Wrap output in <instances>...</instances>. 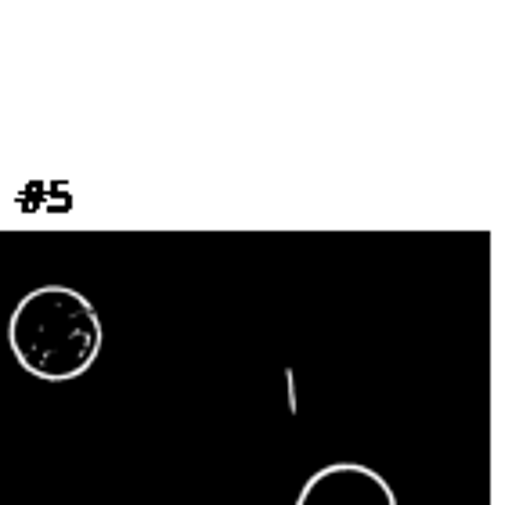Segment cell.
<instances>
[{
	"label": "cell",
	"instance_id": "7a4b0ae2",
	"mask_svg": "<svg viewBox=\"0 0 512 505\" xmlns=\"http://www.w3.org/2000/svg\"><path fill=\"white\" fill-rule=\"evenodd\" d=\"M293 505H397V495L365 462H332L303 480Z\"/></svg>",
	"mask_w": 512,
	"mask_h": 505
},
{
	"label": "cell",
	"instance_id": "6da1fadb",
	"mask_svg": "<svg viewBox=\"0 0 512 505\" xmlns=\"http://www.w3.org/2000/svg\"><path fill=\"white\" fill-rule=\"evenodd\" d=\"M101 318L94 303L73 285L29 289L8 318V347L29 376L69 383L98 361Z\"/></svg>",
	"mask_w": 512,
	"mask_h": 505
}]
</instances>
